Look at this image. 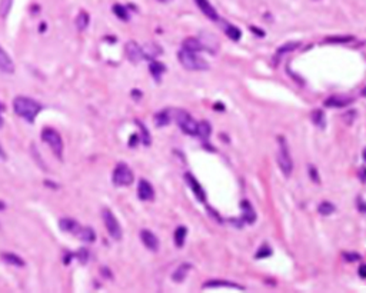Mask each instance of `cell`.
Here are the masks:
<instances>
[{"label": "cell", "mask_w": 366, "mask_h": 293, "mask_svg": "<svg viewBox=\"0 0 366 293\" xmlns=\"http://www.w3.org/2000/svg\"><path fill=\"white\" fill-rule=\"evenodd\" d=\"M186 236H188V229L185 227V226H179L176 230H174V234H173V240H174V244H176V247H183V244H185V240H186Z\"/></svg>", "instance_id": "obj_28"}, {"label": "cell", "mask_w": 366, "mask_h": 293, "mask_svg": "<svg viewBox=\"0 0 366 293\" xmlns=\"http://www.w3.org/2000/svg\"><path fill=\"white\" fill-rule=\"evenodd\" d=\"M0 72L12 75L15 73V63L13 59L8 55V52L0 46Z\"/></svg>", "instance_id": "obj_17"}, {"label": "cell", "mask_w": 366, "mask_h": 293, "mask_svg": "<svg viewBox=\"0 0 366 293\" xmlns=\"http://www.w3.org/2000/svg\"><path fill=\"white\" fill-rule=\"evenodd\" d=\"M5 112V105L3 103H0V129L3 127L5 125V120H3V116H2V113Z\"/></svg>", "instance_id": "obj_46"}, {"label": "cell", "mask_w": 366, "mask_h": 293, "mask_svg": "<svg viewBox=\"0 0 366 293\" xmlns=\"http://www.w3.org/2000/svg\"><path fill=\"white\" fill-rule=\"evenodd\" d=\"M177 59H179L180 65H182L186 70L202 72V70H208V69H209V63H208L202 56H199L196 52L180 49L177 52Z\"/></svg>", "instance_id": "obj_2"}, {"label": "cell", "mask_w": 366, "mask_h": 293, "mask_svg": "<svg viewBox=\"0 0 366 293\" xmlns=\"http://www.w3.org/2000/svg\"><path fill=\"white\" fill-rule=\"evenodd\" d=\"M359 180L362 182V183H366V167L362 166L360 167V170H359Z\"/></svg>", "instance_id": "obj_42"}, {"label": "cell", "mask_w": 366, "mask_h": 293, "mask_svg": "<svg viewBox=\"0 0 366 293\" xmlns=\"http://www.w3.org/2000/svg\"><path fill=\"white\" fill-rule=\"evenodd\" d=\"M363 159H365V162H366V147H365V150H363Z\"/></svg>", "instance_id": "obj_51"}, {"label": "cell", "mask_w": 366, "mask_h": 293, "mask_svg": "<svg viewBox=\"0 0 366 293\" xmlns=\"http://www.w3.org/2000/svg\"><path fill=\"white\" fill-rule=\"evenodd\" d=\"M215 289V287H228V289H238V290H245V286L235 283L231 280H225V279H211L208 282L203 283V289Z\"/></svg>", "instance_id": "obj_13"}, {"label": "cell", "mask_w": 366, "mask_h": 293, "mask_svg": "<svg viewBox=\"0 0 366 293\" xmlns=\"http://www.w3.org/2000/svg\"><path fill=\"white\" fill-rule=\"evenodd\" d=\"M149 72H150L152 78L154 79V82L160 83L162 75L166 72V66H164L163 63H160V62H157L156 59H153V60H150V63H149Z\"/></svg>", "instance_id": "obj_19"}, {"label": "cell", "mask_w": 366, "mask_h": 293, "mask_svg": "<svg viewBox=\"0 0 366 293\" xmlns=\"http://www.w3.org/2000/svg\"><path fill=\"white\" fill-rule=\"evenodd\" d=\"M225 33L233 42H239L242 38L241 29L236 28V26H233V25H229V23H225Z\"/></svg>", "instance_id": "obj_29"}, {"label": "cell", "mask_w": 366, "mask_h": 293, "mask_svg": "<svg viewBox=\"0 0 366 293\" xmlns=\"http://www.w3.org/2000/svg\"><path fill=\"white\" fill-rule=\"evenodd\" d=\"M357 274H359L362 279H366V263L360 264V266H359V269H357Z\"/></svg>", "instance_id": "obj_43"}, {"label": "cell", "mask_w": 366, "mask_h": 293, "mask_svg": "<svg viewBox=\"0 0 366 293\" xmlns=\"http://www.w3.org/2000/svg\"><path fill=\"white\" fill-rule=\"evenodd\" d=\"M5 209H6V203H5L3 200H0V212L5 210Z\"/></svg>", "instance_id": "obj_48"}, {"label": "cell", "mask_w": 366, "mask_h": 293, "mask_svg": "<svg viewBox=\"0 0 366 293\" xmlns=\"http://www.w3.org/2000/svg\"><path fill=\"white\" fill-rule=\"evenodd\" d=\"M312 123L319 129H325L326 127V117L322 109H316L315 112H312Z\"/></svg>", "instance_id": "obj_27"}, {"label": "cell", "mask_w": 366, "mask_h": 293, "mask_svg": "<svg viewBox=\"0 0 366 293\" xmlns=\"http://www.w3.org/2000/svg\"><path fill=\"white\" fill-rule=\"evenodd\" d=\"M174 117H176V122H177V125H179L180 130H182L185 135L196 136V133H198V123L195 122V119L188 112H185L182 109H177L174 112Z\"/></svg>", "instance_id": "obj_6"}, {"label": "cell", "mask_w": 366, "mask_h": 293, "mask_svg": "<svg viewBox=\"0 0 366 293\" xmlns=\"http://www.w3.org/2000/svg\"><path fill=\"white\" fill-rule=\"evenodd\" d=\"M80 223L75 220V219H72V217H62L60 220H59V227H60V230H63V232H66V233H72L76 236V233L79 232V229H80Z\"/></svg>", "instance_id": "obj_18"}, {"label": "cell", "mask_w": 366, "mask_h": 293, "mask_svg": "<svg viewBox=\"0 0 366 293\" xmlns=\"http://www.w3.org/2000/svg\"><path fill=\"white\" fill-rule=\"evenodd\" d=\"M182 49L191 50V52H196L198 53V52H202L203 46L199 39H196V38H186V39L183 40Z\"/></svg>", "instance_id": "obj_26"}, {"label": "cell", "mask_w": 366, "mask_h": 293, "mask_svg": "<svg viewBox=\"0 0 366 293\" xmlns=\"http://www.w3.org/2000/svg\"><path fill=\"white\" fill-rule=\"evenodd\" d=\"M136 125L140 127V136H142L143 145H145V146H150V143H152V137H150V133L147 132V127H146L139 119H136Z\"/></svg>", "instance_id": "obj_33"}, {"label": "cell", "mask_w": 366, "mask_h": 293, "mask_svg": "<svg viewBox=\"0 0 366 293\" xmlns=\"http://www.w3.org/2000/svg\"><path fill=\"white\" fill-rule=\"evenodd\" d=\"M76 256L80 263L85 264L87 260H89V252H87L86 249H80V250H79V252L76 253Z\"/></svg>", "instance_id": "obj_40"}, {"label": "cell", "mask_w": 366, "mask_h": 293, "mask_svg": "<svg viewBox=\"0 0 366 293\" xmlns=\"http://www.w3.org/2000/svg\"><path fill=\"white\" fill-rule=\"evenodd\" d=\"M89 22H90V18L86 12H80L76 18V28L79 30H85L89 26Z\"/></svg>", "instance_id": "obj_34"}, {"label": "cell", "mask_w": 366, "mask_h": 293, "mask_svg": "<svg viewBox=\"0 0 366 293\" xmlns=\"http://www.w3.org/2000/svg\"><path fill=\"white\" fill-rule=\"evenodd\" d=\"M199 40H201V43H202L203 50H206V52L211 53V55H216V52L219 49V42H218V38H216L215 35L202 32Z\"/></svg>", "instance_id": "obj_10"}, {"label": "cell", "mask_w": 366, "mask_h": 293, "mask_svg": "<svg viewBox=\"0 0 366 293\" xmlns=\"http://www.w3.org/2000/svg\"><path fill=\"white\" fill-rule=\"evenodd\" d=\"M299 46H300L299 42H288V43L282 45L276 49V56H283V55H288L290 52H295Z\"/></svg>", "instance_id": "obj_30"}, {"label": "cell", "mask_w": 366, "mask_h": 293, "mask_svg": "<svg viewBox=\"0 0 366 293\" xmlns=\"http://www.w3.org/2000/svg\"><path fill=\"white\" fill-rule=\"evenodd\" d=\"M272 253H273V252H272L269 244H262L259 250L256 252V254H255V257H256V259H265V257L272 256Z\"/></svg>", "instance_id": "obj_36"}, {"label": "cell", "mask_w": 366, "mask_h": 293, "mask_svg": "<svg viewBox=\"0 0 366 293\" xmlns=\"http://www.w3.org/2000/svg\"><path fill=\"white\" fill-rule=\"evenodd\" d=\"M0 257H2L3 262L12 264V266H16V267H25L26 266V262L20 257L19 254L12 253V252H3L0 254Z\"/></svg>", "instance_id": "obj_23"}, {"label": "cell", "mask_w": 366, "mask_h": 293, "mask_svg": "<svg viewBox=\"0 0 366 293\" xmlns=\"http://www.w3.org/2000/svg\"><path fill=\"white\" fill-rule=\"evenodd\" d=\"M212 135V126L208 120H202L201 123H198V133L196 136H199L203 142H206Z\"/></svg>", "instance_id": "obj_25"}, {"label": "cell", "mask_w": 366, "mask_h": 293, "mask_svg": "<svg viewBox=\"0 0 366 293\" xmlns=\"http://www.w3.org/2000/svg\"><path fill=\"white\" fill-rule=\"evenodd\" d=\"M195 2H196L198 8L201 9V12H202L208 19L213 20V22H218L219 20V15H218L216 9L211 5L209 0H195Z\"/></svg>", "instance_id": "obj_16"}, {"label": "cell", "mask_w": 366, "mask_h": 293, "mask_svg": "<svg viewBox=\"0 0 366 293\" xmlns=\"http://www.w3.org/2000/svg\"><path fill=\"white\" fill-rule=\"evenodd\" d=\"M137 197L143 202H150L154 199V189L150 182H147L145 179L139 180L137 185Z\"/></svg>", "instance_id": "obj_12"}, {"label": "cell", "mask_w": 366, "mask_h": 293, "mask_svg": "<svg viewBox=\"0 0 366 293\" xmlns=\"http://www.w3.org/2000/svg\"><path fill=\"white\" fill-rule=\"evenodd\" d=\"M135 180V175L132 172V169L127 166L126 163L120 162L117 163L112 173V183L117 187H126V186H130Z\"/></svg>", "instance_id": "obj_5"}, {"label": "cell", "mask_w": 366, "mask_h": 293, "mask_svg": "<svg viewBox=\"0 0 366 293\" xmlns=\"http://www.w3.org/2000/svg\"><path fill=\"white\" fill-rule=\"evenodd\" d=\"M355 39L353 36H332V38H326L325 42L326 43H347Z\"/></svg>", "instance_id": "obj_38"}, {"label": "cell", "mask_w": 366, "mask_h": 293, "mask_svg": "<svg viewBox=\"0 0 366 293\" xmlns=\"http://www.w3.org/2000/svg\"><path fill=\"white\" fill-rule=\"evenodd\" d=\"M76 237L80 239V240H83V242H86V243H93L96 240V233L89 226H80L79 232L76 233Z\"/></svg>", "instance_id": "obj_24"}, {"label": "cell", "mask_w": 366, "mask_h": 293, "mask_svg": "<svg viewBox=\"0 0 366 293\" xmlns=\"http://www.w3.org/2000/svg\"><path fill=\"white\" fill-rule=\"evenodd\" d=\"M142 52H143V59L153 60V59L162 55V48L157 43H147L142 48Z\"/></svg>", "instance_id": "obj_22"}, {"label": "cell", "mask_w": 366, "mask_h": 293, "mask_svg": "<svg viewBox=\"0 0 366 293\" xmlns=\"http://www.w3.org/2000/svg\"><path fill=\"white\" fill-rule=\"evenodd\" d=\"M353 102H355V99L347 98V96H330V98H328L325 102H323V105H325L326 108L342 109L349 106V105L353 103Z\"/></svg>", "instance_id": "obj_14"}, {"label": "cell", "mask_w": 366, "mask_h": 293, "mask_svg": "<svg viewBox=\"0 0 366 293\" xmlns=\"http://www.w3.org/2000/svg\"><path fill=\"white\" fill-rule=\"evenodd\" d=\"M112 10H113V13H115L116 16H117V18H119L120 20H123V22H127V20L130 19L129 10H127V8H126V6H123V5H119V3H116V5H113Z\"/></svg>", "instance_id": "obj_31"}, {"label": "cell", "mask_w": 366, "mask_h": 293, "mask_svg": "<svg viewBox=\"0 0 366 293\" xmlns=\"http://www.w3.org/2000/svg\"><path fill=\"white\" fill-rule=\"evenodd\" d=\"M278 165H279L282 173L286 177H289L293 170V162L290 157L289 145L285 136H278Z\"/></svg>", "instance_id": "obj_3"}, {"label": "cell", "mask_w": 366, "mask_h": 293, "mask_svg": "<svg viewBox=\"0 0 366 293\" xmlns=\"http://www.w3.org/2000/svg\"><path fill=\"white\" fill-rule=\"evenodd\" d=\"M172 115H173V112H172L170 109H163V110L157 112V113L154 115V123H156V126L157 127L167 126V125L172 122Z\"/></svg>", "instance_id": "obj_21"}, {"label": "cell", "mask_w": 366, "mask_h": 293, "mask_svg": "<svg viewBox=\"0 0 366 293\" xmlns=\"http://www.w3.org/2000/svg\"><path fill=\"white\" fill-rule=\"evenodd\" d=\"M137 140H139V136H137V135H133V136L130 137V140H129V146L135 147L136 145H137V143H136Z\"/></svg>", "instance_id": "obj_45"}, {"label": "cell", "mask_w": 366, "mask_h": 293, "mask_svg": "<svg viewBox=\"0 0 366 293\" xmlns=\"http://www.w3.org/2000/svg\"><path fill=\"white\" fill-rule=\"evenodd\" d=\"M43 106L35 99L28 96H16L13 100V110L22 119H25L28 123H35V119L42 112Z\"/></svg>", "instance_id": "obj_1"}, {"label": "cell", "mask_w": 366, "mask_h": 293, "mask_svg": "<svg viewBox=\"0 0 366 293\" xmlns=\"http://www.w3.org/2000/svg\"><path fill=\"white\" fill-rule=\"evenodd\" d=\"M185 180H186V183L189 186V189L193 192L195 197H196L199 202L205 203V202H206V193H205V190H203L202 185L198 182V179H196L192 173L186 172V173H185Z\"/></svg>", "instance_id": "obj_8"}, {"label": "cell", "mask_w": 366, "mask_h": 293, "mask_svg": "<svg viewBox=\"0 0 366 293\" xmlns=\"http://www.w3.org/2000/svg\"><path fill=\"white\" fill-rule=\"evenodd\" d=\"M102 217H103V223L106 226V230L109 232V234H110V237L115 239V240H120L122 236H123V230H122V227H120L119 220L116 219V216L112 213V210L107 209V207H105V209L102 210Z\"/></svg>", "instance_id": "obj_7"}, {"label": "cell", "mask_w": 366, "mask_h": 293, "mask_svg": "<svg viewBox=\"0 0 366 293\" xmlns=\"http://www.w3.org/2000/svg\"><path fill=\"white\" fill-rule=\"evenodd\" d=\"M309 176H310V180L315 182V183H320V177H319V172L316 167L313 165H309Z\"/></svg>", "instance_id": "obj_39"}, {"label": "cell", "mask_w": 366, "mask_h": 293, "mask_svg": "<svg viewBox=\"0 0 366 293\" xmlns=\"http://www.w3.org/2000/svg\"><path fill=\"white\" fill-rule=\"evenodd\" d=\"M157 2H160V3H170L172 0H157Z\"/></svg>", "instance_id": "obj_49"}, {"label": "cell", "mask_w": 366, "mask_h": 293, "mask_svg": "<svg viewBox=\"0 0 366 293\" xmlns=\"http://www.w3.org/2000/svg\"><path fill=\"white\" fill-rule=\"evenodd\" d=\"M251 32L252 33H255V35H258L259 38H263V36H265V32L260 30L259 28H256V26H251Z\"/></svg>", "instance_id": "obj_44"}, {"label": "cell", "mask_w": 366, "mask_h": 293, "mask_svg": "<svg viewBox=\"0 0 366 293\" xmlns=\"http://www.w3.org/2000/svg\"><path fill=\"white\" fill-rule=\"evenodd\" d=\"M140 240H142V243L146 246V249H149L150 252H157L159 247H160L159 237H157L152 230H149V229L140 230Z\"/></svg>", "instance_id": "obj_9"}, {"label": "cell", "mask_w": 366, "mask_h": 293, "mask_svg": "<svg viewBox=\"0 0 366 293\" xmlns=\"http://www.w3.org/2000/svg\"><path fill=\"white\" fill-rule=\"evenodd\" d=\"M191 269H192V264L188 263V262L179 264V266L176 267V270L172 273V280L176 282V283H182L183 280L186 279L188 273L191 272Z\"/></svg>", "instance_id": "obj_20"}, {"label": "cell", "mask_w": 366, "mask_h": 293, "mask_svg": "<svg viewBox=\"0 0 366 293\" xmlns=\"http://www.w3.org/2000/svg\"><path fill=\"white\" fill-rule=\"evenodd\" d=\"M42 140L45 143H48V146L52 149V152L55 153V156L58 157L59 160L63 159V139L56 129L45 127L42 130Z\"/></svg>", "instance_id": "obj_4"}, {"label": "cell", "mask_w": 366, "mask_h": 293, "mask_svg": "<svg viewBox=\"0 0 366 293\" xmlns=\"http://www.w3.org/2000/svg\"><path fill=\"white\" fill-rule=\"evenodd\" d=\"M241 209H242V220L245 223H255L256 220V212L253 209V206L251 205V202L248 199H243L241 202Z\"/></svg>", "instance_id": "obj_15"}, {"label": "cell", "mask_w": 366, "mask_h": 293, "mask_svg": "<svg viewBox=\"0 0 366 293\" xmlns=\"http://www.w3.org/2000/svg\"><path fill=\"white\" fill-rule=\"evenodd\" d=\"M125 52H126V58L129 59L132 63H139L142 59H143V52H142V48L136 43L135 40H129L126 43L125 46Z\"/></svg>", "instance_id": "obj_11"}, {"label": "cell", "mask_w": 366, "mask_h": 293, "mask_svg": "<svg viewBox=\"0 0 366 293\" xmlns=\"http://www.w3.org/2000/svg\"><path fill=\"white\" fill-rule=\"evenodd\" d=\"M12 5H13V0H0V18L2 19H6L9 16Z\"/></svg>", "instance_id": "obj_35"}, {"label": "cell", "mask_w": 366, "mask_h": 293, "mask_svg": "<svg viewBox=\"0 0 366 293\" xmlns=\"http://www.w3.org/2000/svg\"><path fill=\"white\" fill-rule=\"evenodd\" d=\"M342 257L345 262L353 263V262H359L362 259V254L356 253V252H342Z\"/></svg>", "instance_id": "obj_37"}, {"label": "cell", "mask_w": 366, "mask_h": 293, "mask_svg": "<svg viewBox=\"0 0 366 293\" xmlns=\"http://www.w3.org/2000/svg\"><path fill=\"white\" fill-rule=\"evenodd\" d=\"M356 207H357V210L359 212H362V213H366V202H365V199L363 197H357L356 199Z\"/></svg>", "instance_id": "obj_41"}, {"label": "cell", "mask_w": 366, "mask_h": 293, "mask_svg": "<svg viewBox=\"0 0 366 293\" xmlns=\"http://www.w3.org/2000/svg\"><path fill=\"white\" fill-rule=\"evenodd\" d=\"M318 212L322 216H329L336 212V206L333 205V203H330V202H328V200H325V202H322V203L318 206Z\"/></svg>", "instance_id": "obj_32"}, {"label": "cell", "mask_w": 366, "mask_h": 293, "mask_svg": "<svg viewBox=\"0 0 366 293\" xmlns=\"http://www.w3.org/2000/svg\"><path fill=\"white\" fill-rule=\"evenodd\" d=\"M362 96H366V88L362 90Z\"/></svg>", "instance_id": "obj_50"}, {"label": "cell", "mask_w": 366, "mask_h": 293, "mask_svg": "<svg viewBox=\"0 0 366 293\" xmlns=\"http://www.w3.org/2000/svg\"><path fill=\"white\" fill-rule=\"evenodd\" d=\"M215 110H218V112H223L225 110V105H222V103H215Z\"/></svg>", "instance_id": "obj_47"}]
</instances>
